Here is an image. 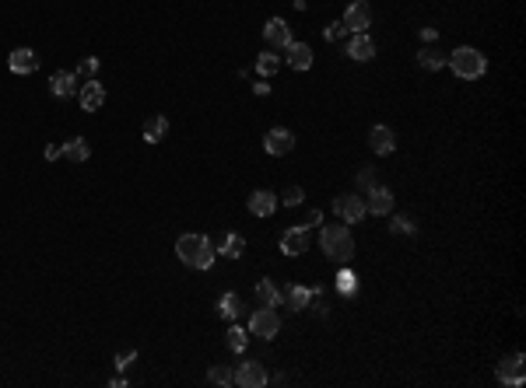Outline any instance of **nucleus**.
<instances>
[{"label": "nucleus", "instance_id": "obj_1", "mask_svg": "<svg viewBox=\"0 0 526 388\" xmlns=\"http://www.w3.org/2000/svg\"><path fill=\"white\" fill-rule=\"evenodd\" d=\"M176 255L183 259V266L190 269H211L218 252H214V241L207 234H179L176 241Z\"/></svg>", "mask_w": 526, "mask_h": 388}, {"label": "nucleus", "instance_id": "obj_2", "mask_svg": "<svg viewBox=\"0 0 526 388\" xmlns=\"http://www.w3.org/2000/svg\"><path fill=\"white\" fill-rule=\"evenodd\" d=\"M446 67L460 77V81H481L488 74V57L474 46H460L453 53H446Z\"/></svg>", "mask_w": 526, "mask_h": 388}, {"label": "nucleus", "instance_id": "obj_3", "mask_svg": "<svg viewBox=\"0 0 526 388\" xmlns=\"http://www.w3.org/2000/svg\"><path fill=\"white\" fill-rule=\"evenodd\" d=\"M320 248L334 262H351L355 259V234L348 224H327L320 231Z\"/></svg>", "mask_w": 526, "mask_h": 388}, {"label": "nucleus", "instance_id": "obj_4", "mask_svg": "<svg viewBox=\"0 0 526 388\" xmlns=\"http://www.w3.org/2000/svg\"><path fill=\"white\" fill-rule=\"evenodd\" d=\"M249 332L253 336H260V339H274L278 332H281V315H278V308H256L253 315H249Z\"/></svg>", "mask_w": 526, "mask_h": 388}, {"label": "nucleus", "instance_id": "obj_5", "mask_svg": "<svg viewBox=\"0 0 526 388\" xmlns=\"http://www.w3.org/2000/svg\"><path fill=\"white\" fill-rule=\"evenodd\" d=\"M495 378H498V385H509V388H523V381H526V367H523V353L516 350V353H509V357H502V364H498V371H495Z\"/></svg>", "mask_w": 526, "mask_h": 388}, {"label": "nucleus", "instance_id": "obj_6", "mask_svg": "<svg viewBox=\"0 0 526 388\" xmlns=\"http://www.w3.org/2000/svg\"><path fill=\"white\" fill-rule=\"evenodd\" d=\"M267 381H271V374H267V367H263L260 360H242L235 367V385L239 388H263Z\"/></svg>", "mask_w": 526, "mask_h": 388}, {"label": "nucleus", "instance_id": "obj_7", "mask_svg": "<svg viewBox=\"0 0 526 388\" xmlns=\"http://www.w3.org/2000/svg\"><path fill=\"white\" fill-rule=\"evenodd\" d=\"M334 214H337L344 224H358V221H365V200H362L358 193L334 196Z\"/></svg>", "mask_w": 526, "mask_h": 388}, {"label": "nucleus", "instance_id": "obj_8", "mask_svg": "<svg viewBox=\"0 0 526 388\" xmlns=\"http://www.w3.org/2000/svg\"><path fill=\"white\" fill-rule=\"evenodd\" d=\"M263 43H267L274 53H285L292 46V25L285 18H271L267 25H263Z\"/></svg>", "mask_w": 526, "mask_h": 388}, {"label": "nucleus", "instance_id": "obj_9", "mask_svg": "<svg viewBox=\"0 0 526 388\" xmlns=\"http://www.w3.org/2000/svg\"><path fill=\"white\" fill-rule=\"evenodd\" d=\"M365 214H376V217H386V214H393V189H386V186H372V189H365Z\"/></svg>", "mask_w": 526, "mask_h": 388}, {"label": "nucleus", "instance_id": "obj_10", "mask_svg": "<svg viewBox=\"0 0 526 388\" xmlns=\"http://www.w3.org/2000/svg\"><path fill=\"white\" fill-rule=\"evenodd\" d=\"M292 147H295V133L285 130V126H274V130H267V137H263V151L274 154V158L292 154Z\"/></svg>", "mask_w": 526, "mask_h": 388}, {"label": "nucleus", "instance_id": "obj_11", "mask_svg": "<svg viewBox=\"0 0 526 388\" xmlns=\"http://www.w3.org/2000/svg\"><path fill=\"white\" fill-rule=\"evenodd\" d=\"M78 102H81L85 112H99V109L106 105V84L95 81V77H88V81L78 88Z\"/></svg>", "mask_w": 526, "mask_h": 388}, {"label": "nucleus", "instance_id": "obj_12", "mask_svg": "<svg viewBox=\"0 0 526 388\" xmlns=\"http://www.w3.org/2000/svg\"><path fill=\"white\" fill-rule=\"evenodd\" d=\"M369 25H372V8L365 4V0H355V4H348V11H344V29L355 36V32H369Z\"/></svg>", "mask_w": 526, "mask_h": 388}, {"label": "nucleus", "instance_id": "obj_13", "mask_svg": "<svg viewBox=\"0 0 526 388\" xmlns=\"http://www.w3.org/2000/svg\"><path fill=\"white\" fill-rule=\"evenodd\" d=\"M309 241H313V234H309L306 224L288 227V231L281 234V252H285V255H302V252H309Z\"/></svg>", "mask_w": 526, "mask_h": 388}, {"label": "nucleus", "instance_id": "obj_14", "mask_svg": "<svg viewBox=\"0 0 526 388\" xmlns=\"http://www.w3.org/2000/svg\"><path fill=\"white\" fill-rule=\"evenodd\" d=\"M344 53H348L351 60H358V64H369V60L376 57V43H372V36H369V32H355V36L348 39Z\"/></svg>", "mask_w": 526, "mask_h": 388}, {"label": "nucleus", "instance_id": "obj_15", "mask_svg": "<svg viewBox=\"0 0 526 388\" xmlns=\"http://www.w3.org/2000/svg\"><path fill=\"white\" fill-rule=\"evenodd\" d=\"M78 88H81V81H78L74 70H57V74L50 77V95H53V98H74Z\"/></svg>", "mask_w": 526, "mask_h": 388}, {"label": "nucleus", "instance_id": "obj_16", "mask_svg": "<svg viewBox=\"0 0 526 388\" xmlns=\"http://www.w3.org/2000/svg\"><path fill=\"white\" fill-rule=\"evenodd\" d=\"M8 67H11V74H36V70H39V57H36V50L18 46V50L8 57Z\"/></svg>", "mask_w": 526, "mask_h": 388}, {"label": "nucleus", "instance_id": "obj_17", "mask_svg": "<svg viewBox=\"0 0 526 388\" xmlns=\"http://www.w3.org/2000/svg\"><path fill=\"white\" fill-rule=\"evenodd\" d=\"M369 147L379 154V158H386V154H393V147H397V133L390 130V126H372L369 130Z\"/></svg>", "mask_w": 526, "mask_h": 388}, {"label": "nucleus", "instance_id": "obj_18", "mask_svg": "<svg viewBox=\"0 0 526 388\" xmlns=\"http://www.w3.org/2000/svg\"><path fill=\"white\" fill-rule=\"evenodd\" d=\"M246 207H249L253 217H271V214L278 210V196H274L271 189H256V193L246 200Z\"/></svg>", "mask_w": 526, "mask_h": 388}, {"label": "nucleus", "instance_id": "obj_19", "mask_svg": "<svg viewBox=\"0 0 526 388\" xmlns=\"http://www.w3.org/2000/svg\"><path fill=\"white\" fill-rule=\"evenodd\" d=\"M285 60H288V67H292V70H309L316 57H313L309 43H295V39H292V46L285 50Z\"/></svg>", "mask_w": 526, "mask_h": 388}, {"label": "nucleus", "instance_id": "obj_20", "mask_svg": "<svg viewBox=\"0 0 526 388\" xmlns=\"http://www.w3.org/2000/svg\"><path fill=\"white\" fill-rule=\"evenodd\" d=\"M214 252H218V255H225V259H239V255L246 252V238H242V234H235V231H225V234L214 241Z\"/></svg>", "mask_w": 526, "mask_h": 388}, {"label": "nucleus", "instance_id": "obj_21", "mask_svg": "<svg viewBox=\"0 0 526 388\" xmlns=\"http://www.w3.org/2000/svg\"><path fill=\"white\" fill-rule=\"evenodd\" d=\"M316 290H320V287H302V283H295V287H288V290H285V297H281V301H285V308H292V311H306Z\"/></svg>", "mask_w": 526, "mask_h": 388}, {"label": "nucleus", "instance_id": "obj_22", "mask_svg": "<svg viewBox=\"0 0 526 388\" xmlns=\"http://www.w3.org/2000/svg\"><path fill=\"white\" fill-rule=\"evenodd\" d=\"M281 287L274 283V280H260L256 283V301L263 304V308H281Z\"/></svg>", "mask_w": 526, "mask_h": 388}, {"label": "nucleus", "instance_id": "obj_23", "mask_svg": "<svg viewBox=\"0 0 526 388\" xmlns=\"http://www.w3.org/2000/svg\"><path fill=\"white\" fill-rule=\"evenodd\" d=\"M60 151H64V158H67V161H74V165H85V161L92 158V147H88V140H85V137H71Z\"/></svg>", "mask_w": 526, "mask_h": 388}, {"label": "nucleus", "instance_id": "obj_24", "mask_svg": "<svg viewBox=\"0 0 526 388\" xmlns=\"http://www.w3.org/2000/svg\"><path fill=\"white\" fill-rule=\"evenodd\" d=\"M418 64H421V70H428V74H435V70H442L446 67V53L442 50H435L432 43L418 53Z\"/></svg>", "mask_w": 526, "mask_h": 388}, {"label": "nucleus", "instance_id": "obj_25", "mask_svg": "<svg viewBox=\"0 0 526 388\" xmlns=\"http://www.w3.org/2000/svg\"><path fill=\"white\" fill-rule=\"evenodd\" d=\"M169 137V119L165 116H151L144 123V144H162Z\"/></svg>", "mask_w": 526, "mask_h": 388}, {"label": "nucleus", "instance_id": "obj_26", "mask_svg": "<svg viewBox=\"0 0 526 388\" xmlns=\"http://www.w3.org/2000/svg\"><path fill=\"white\" fill-rule=\"evenodd\" d=\"M334 290L341 294V297H355L358 294V276H355V269H337V276H334Z\"/></svg>", "mask_w": 526, "mask_h": 388}, {"label": "nucleus", "instance_id": "obj_27", "mask_svg": "<svg viewBox=\"0 0 526 388\" xmlns=\"http://www.w3.org/2000/svg\"><path fill=\"white\" fill-rule=\"evenodd\" d=\"M218 315H221V318H228V322H235V318L242 315V297H239V294H232V290H228V294H221V297H218Z\"/></svg>", "mask_w": 526, "mask_h": 388}, {"label": "nucleus", "instance_id": "obj_28", "mask_svg": "<svg viewBox=\"0 0 526 388\" xmlns=\"http://www.w3.org/2000/svg\"><path fill=\"white\" fill-rule=\"evenodd\" d=\"M278 67H281V57H278L274 50H267V53H260V57H256V74H260V77L278 74Z\"/></svg>", "mask_w": 526, "mask_h": 388}, {"label": "nucleus", "instance_id": "obj_29", "mask_svg": "<svg viewBox=\"0 0 526 388\" xmlns=\"http://www.w3.org/2000/svg\"><path fill=\"white\" fill-rule=\"evenodd\" d=\"M207 381L218 385V388H228V385H235V371H232L228 364H214V367L207 371Z\"/></svg>", "mask_w": 526, "mask_h": 388}, {"label": "nucleus", "instance_id": "obj_30", "mask_svg": "<svg viewBox=\"0 0 526 388\" xmlns=\"http://www.w3.org/2000/svg\"><path fill=\"white\" fill-rule=\"evenodd\" d=\"M225 343H228V350H232V353H242V350L249 346V332H246L242 325H232V329L225 332Z\"/></svg>", "mask_w": 526, "mask_h": 388}, {"label": "nucleus", "instance_id": "obj_31", "mask_svg": "<svg viewBox=\"0 0 526 388\" xmlns=\"http://www.w3.org/2000/svg\"><path fill=\"white\" fill-rule=\"evenodd\" d=\"M393 234H418V221L407 217V214H393V224H390Z\"/></svg>", "mask_w": 526, "mask_h": 388}, {"label": "nucleus", "instance_id": "obj_32", "mask_svg": "<svg viewBox=\"0 0 526 388\" xmlns=\"http://www.w3.org/2000/svg\"><path fill=\"white\" fill-rule=\"evenodd\" d=\"M74 74H78V81L95 77V74H99V57H85V60L78 64V70H74Z\"/></svg>", "mask_w": 526, "mask_h": 388}, {"label": "nucleus", "instance_id": "obj_33", "mask_svg": "<svg viewBox=\"0 0 526 388\" xmlns=\"http://www.w3.org/2000/svg\"><path fill=\"white\" fill-rule=\"evenodd\" d=\"M348 36H351V32L344 29V22H330V25L323 29V39H327V43H341V39H348Z\"/></svg>", "mask_w": 526, "mask_h": 388}, {"label": "nucleus", "instance_id": "obj_34", "mask_svg": "<svg viewBox=\"0 0 526 388\" xmlns=\"http://www.w3.org/2000/svg\"><path fill=\"white\" fill-rule=\"evenodd\" d=\"M302 200H306V189H302V186H288V189L281 193V203H285V207H302Z\"/></svg>", "mask_w": 526, "mask_h": 388}, {"label": "nucleus", "instance_id": "obj_35", "mask_svg": "<svg viewBox=\"0 0 526 388\" xmlns=\"http://www.w3.org/2000/svg\"><path fill=\"white\" fill-rule=\"evenodd\" d=\"M355 182H358V189H372V186H376V168H372V165H365V168L355 175Z\"/></svg>", "mask_w": 526, "mask_h": 388}, {"label": "nucleus", "instance_id": "obj_36", "mask_svg": "<svg viewBox=\"0 0 526 388\" xmlns=\"http://www.w3.org/2000/svg\"><path fill=\"white\" fill-rule=\"evenodd\" d=\"M134 360H137V350H123V353H120V357L113 360V367H116V371H127V367H130Z\"/></svg>", "mask_w": 526, "mask_h": 388}, {"label": "nucleus", "instance_id": "obj_37", "mask_svg": "<svg viewBox=\"0 0 526 388\" xmlns=\"http://www.w3.org/2000/svg\"><path fill=\"white\" fill-rule=\"evenodd\" d=\"M253 95H256V98H267V95H271V84H267V81L253 84Z\"/></svg>", "mask_w": 526, "mask_h": 388}, {"label": "nucleus", "instance_id": "obj_38", "mask_svg": "<svg viewBox=\"0 0 526 388\" xmlns=\"http://www.w3.org/2000/svg\"><path fill=\"white\" fill-rule=\"evenodd\" d=\"M316 224H323V210H309V221H306V227L313 231Z\"/></svg>", "mask_w": 526, "mask_h": 388}, {"label": "nucleus", "instance_id": "obj_39", "mask_svg": "<svg viewBox=\"0 0 526 388\" xmlns=\"http://www.w3.org/2000/svg\"><path fill=\"white\" fill-rule=\"evenodd\" d=\"M421 39H425V43H435V39H439V29H432V25L421 29Z\"/></svg>", "mask_w": 526, "mask_h": 388}, {"label": "nucleus", "instance_id": "obj_40", "mask_svg": "<svg viewBox=\"0 0 526 388\" xmlns=\"http://www.w3.org/2000/svg\"><path fill=\"white\" fill-rule=\"evenodd\" d=\"M57 158H64V151H60L57 144H50V147H46V161H57Z\"/></svg>", "mask_w": 526, "mask_h": 388}, {"label": "nucleus", "instance_id": "obj_41", "mask_svg": "<svg viewBox=\"0 0 526 388\" xmlns=\"http://www.w3.org/2000/svg\"><path fill=\"white\" fill-rule=\"evenodd\" d=\"M109 385H113V388H127V378H123V374H116V378H113Z\"/></svg>", "mask_w": 526, "mask_h": 388}]
</instances>
